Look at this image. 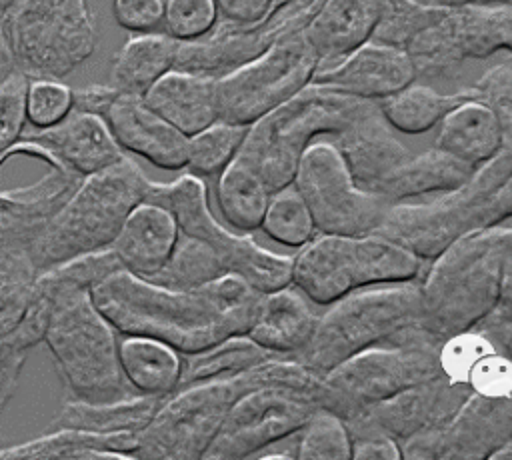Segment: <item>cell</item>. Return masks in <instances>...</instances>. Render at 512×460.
Instances as JSON below:
<instances>
[{
    "label": "cell",
    "instance_id": "db71d44e",
    "mask_svg": "<svg viewBox=\"0 0 512 460\" xmlns=\"http://www.w3.org/2000/svg\"><path fill=\"white\" fill-rule=\"evenodd\" d=\"M118 94L116 86H106V84H92L80 90H74V110L96 114L102 118L104 110L108 104L114 100Z\"/></svg>",
    "mask_w": 512,
    "mask_h": 460
},
{
    "label": "cell",
    "instance_id": "f1b7e54d",
    "mask_svg": "<svg viewBox=\"0 0 512 460\" xmlns=\"http://www.w3.org/2000/svg\"><path fill=\"white\" fill-rule=\"evenodd\" d=\"M118 362L132 392L146 396H168L178 388L182 354L152 336L124 334L118 342Z\"/></svg>",
    "mask_w": 512,
    "mask_h": 460
},
{
    "label": "cell",
    "instance_id": "ac0fdd59",
    "mask_svg": "<svg viewBox=\"0 0 512 460\" xmlns=\"http://www.w3.org/2000/svg\"><path fill=\"white\" fill-rule=\"evenodd\" d=\"M102 118L122 150L164 170L186 168L188 136L154 112L144 96L118 90Z\"/></svg>",
    "mask_w": 512,
    "mask_h": 460
},
{
    "label": "cell",
    "instance_id": "f907efd6",
    "mask_svg": "<svg viewBox=\"0 0 512 460\" xmlns=\"http://www.w3.org/2000/svg\"><path fill=\"white\" fill-rule=\"evenodd\" d=\"M352 458L354 460H402L400 444L382 432H362L352 436Z\"/></svg>",
    "mask_w": 512,
    "mask_h": 460
},
{
    "label": "cell",
    "instance_id": "7a4b0ae2",
    "mask_svg": "<svg viewBox=\"0 0 512 460\" xmlns=\"http://www.w3.org/2000/svg\"><path fill=\"white\" fill-rule=\"evenodd\" d=\"M474 88L498 114L502 140L496 154L474 166L468 180L452 192L418 204H390L376 230L424 262L436 258L458 236L512 218V66H492Z\"/></svg>",
    "mask_w": 512,
    "mask_h": 460
},
{
    "label": "cell",
    "instance_id": "6f0895ef",
    "mask_svg": "<svg viewBox=\"0 0 512 460\" xmlns=\"http://www.w3.org/2000/svg\"><path fill=\"white\" fill-rule=\"evenodd\" d=\"M500 42H502V50L512 52V4H504Z\"/></svg>",
    "mask_w": 512,
    "mask_h": 460
},
{
    "label": "cell",
    "instance_id": "d6a6232c",
    "mask_svg": "<svg viewBox=\"0 0 512 460\" xmlns=\"http://www.w3.org/2000/svg\"><path fill=\"white\" fill-rule=\"evenodd\" d=\"M350 246L356 288L412 282L422 274L424 260L382 234L352 236Z\"/></svg>",
    "mask_w": 512,
    "mask_h": 460
},
{
    "label": "cell",
    "instance_id": "60d3db41",
    "mask_svg": "<svg viewBox=\"0 0 512 460\" xmlns=\"http://www.w3.org/2000/svg\"><path fill=\"white\" fill-rule=\"evenodd\" d=\"M300 460H346L352 458V436L342 416L318 408L296 434Z\"/></svg>",
    "mask_w": 512,
    "mask_h": 460
},
{
    "label": "cell",
    "instance_id": "d4e9b609",
    "mask_svg": "<svg viewBox=\"0 0 512 460\" xmlns=\"http://www.w3.org/2000/svg\"><path fill=\"white\" fill-rule=\"evenodd\" d=\"M318 316L310 300L296 286L288 284L262 294L246 334L274 354L292 356L310 340Z\"/></svg>",
    "mask_w": 512,
    "mask_h": 460
},
{
    "label": "cell",
    "instance_id": "ee69618b",
    "mask_svg": "<svg viewBox=\"0 0 512 460\" xmlns=\"http://www.w3.org/2000/svg\"><path fill=\"white\" fill-rule=\"evenodd\" d=\"M214 0H166L164 30L178 42H192L206 36L218 22Z\"/></svg>",
    "mask_w": 512,
    "mask_h": 460
},
{
    "label": "cell",
    "instance_id": "bcb514c9",
    "mask_svg": "<svg viewBox=\"0 0 512 460\" xmlns=\"http://www.w3.org/2000/svg\"><path fill=\"white\" fill-rule=\"evenodd\" d=\"M28 76L14 70L0 86V158L22 136L26 124Z\"/></svg>",
    "mask_w": 512,
    "mask_h": 460
},
{
    "label": "cell",
    "instance_id": "d6986e66",
    "mask_svg": "<svg viewBox=\"0 0 512 460\" xmlns=\"http://www.w3.org/2000/svg\"><path fill=\"white\" fill-rule=\"evenodd\" d=\"M356 184L378 194L380 186L412 156L394 136L376 102H366L358 114L332 136Z\"/></svg>",
    "mask_w": 512,
    "mask_h": 460
},
{
    "label": "cell",
    "instance_id": "f546056e",
    "mask_svg": "<svg viewBox=\"0 0 512 460\" xmlns=\"http://www.w3.org/2000/svg\"><path fill=\"white\" fill-rule=\"evenodd\" d=\"M474 166L438 150L436 146L412 154L378 190L390 204L406 202L420 196L446 194L462 186Z\"/></svg>",
    "mask_w": 512,
    "mask_h": 460
},
{
    "label": "cell",
    "instance_id": "52a82bcc",
    "mask_svg": "<svg viewBox=\"0 0 512 460\" xmlns=\"http://www.w3.org/2000/svg\"><path fill=\"white\" fill-rule=\"evenodd\" d=\"M418 282L356 288L328 304L302 350L292 354L318 376L342 360L376 344H386L400 330L418 322Z\"/></svg>",
    "mask_w": 512,
    "mask_h": 460
},
{
    "label": "cell",
    "instance_id": "f6af8a7d",
    "mask_svg": "<svg viewBox=\"0 0 512 460\" xmlns=\"http://www.w3.org/2000/svg\"><path fill=\"white\" fill-rule=\"evenodd\" d=\"M492 350H496L492 340L476 328L446 338L438 350L442 376L466 384V376L476 360Z\"/></svg>",
    "mask_w": 512,
    "mask_h": 460
},
{
    "label": "cell",
    "instance_id": "9c48e42d",
    "mask_svg": "<svg viewBox=\"0 0 512 460\" xmlns=\"http://www.w3.org/2000/svg\"><path fill=\"white\" fill-rule=\"evenodd\" d=\"M262 386L258 364L226 378L182 386L168 394L138 434L136 458L196 460L218 434L230 406Z\"/></svg>",
    "mask_w": 512,
    "mask_h": 460
},
{
    "label": "cell",
    "instance_id": "f5cc1de1",
    "mask_svg": "<svg viewBox=\"0 0 512 460\" xmlns=\"http://www.w3.org/2000/svg\"><path fill=\"white\" fill-rule=\"evenodd\" d=\"M474 328L486 334L492 344L512 360V314L494 306V310L484 316Z\"/></svg>",
    "mask_w": 512,
    "mask_h": 460
},
{
    "label": "cell",
    "instance_id": "f35d334b",
    "mask_svg": "<svg viewBox=\"0 0 512 460\" xmlns=\"http://www.w3.org/2000/svg\"><path fill=\"white\" fill-rule=\"evenodd\" d=\"M248 126L216 120L188 136L186 170L200 178L218 176L238 154Z\"/></svg>",
    "mask_w": 512,
    "mask_h": 460
},
{
    "label": "cell",
    "instance_id": "94428289",
    "mask_svg": "<svg viewBox=\"0 0 512 460\" xmlns=\"http://www.w3.org/2000/svg\"><path fill=\"white\" fill-rule=\"evenodd\" d=\"M12 2H14V0H0V12H2V10H6Z\"/></svg>",
    "mask_w": 512,
    "mask_h": 460
},
{
    "label": "cell",
    "instance_id": "7402d4cb",
    "mask_svg": "<svg viewBox=\"0 0 512 460\" xmlns=\"http://www.w3.org/2000/svg\"><path fill=\"white\" fill-rule=\"evenodd\" d=\"M178 234L174 216L164 206L144 200L128 214L110 248L122 270L150 280L168 262Z\"/></svg>",
    "mask_w": 512,
    "mask_h": 460
},
{
    "label": "cell",
    "instance_id": "d590c367",
    "mask_svg": "<svg viewBox=\"0 0 512 460\" xmlns=\"http://www.w3.org/2000/svg\"><path fill=\"white\" fill-rule=\"evenodd\" d=\"M272 356H278V354L262 348L248 334L228 336L202 350L182 354V374H180L178 388L204 382V380L240 374Z\"/></svg>",
    "mask_w": 512,
    "mask_h": 460
},
{
    "label": "cell",
    "instance_id": "44dd1931",
    "mask_svg": "<svg viewBox=\"0 0 512 460\" xmlns=\"http://www.w3.org/2000/svg\"><path fill=\"white\" fill-rule=\"evenodd\" d=\"M62 168L88 176L124 156L104 118L74 110L58 124L28 134Z\"/></svg>",
    "mask_w": 512,
    "mask_h": 460
},
{
    "label": "cell",
    "instance_id": "83f0119b",
    "mask_svg": "<svg viewBox=\"0 0 512 460\" xmlns=\"http://www.w3.org/2000/svg\"><path fill=\"white\" fill-rule=\"evenodd\" d=\"M136 448L138 432L52 428L38 438L0 446V458H136Z\"/></svg>",
    "mask_w": 512,
    "mask_h": 460
},
{
    "label": "cell",
    "instance_id": "816d5d0a",
    "mask_svg": "<svg viewBox=\"0 0 512 460\" xmlns=\"http://www.w3.org/2000/svg\"><path fill=\"white\" fill-rule=\"evenodd\" d=\"M218 18L232 24H254L266 16L272 0H214Z\"/></svg>",
    "mask_w": 512,
    "mask_h": 460
},
{
    "label": "cell",
    "instance_id": "2e32d148",
    "mask_svg": "<svg viewBox=\"0 0 512 460\" xmlns=\"http://www.w3.org/2000/svg\"><path fill=\"white\" fill-rule=\"evenodd\" d=\"M470 386L438 376L408 386L344 420L350 436L382 432L402 442L420 432L442 430L468 398Z\"/></svg>",
    "mask_w": 512,
    "mask_h": 460
},
{
    "label": "cell",
    "instance_id": "ffe728a7",
    "mask_svg": "<svg viewBox=\"0 0 512 460\" xmlns=\"http://www.w3.org/2000/svg\"><path fill=\"white\" fill-rule=\"evenodd\" d=\"M46 222L22 220L0 210V336L24 318L42 274L36 240Z\"/></svg>",
    "mask_w": 512,
    "mask_h": 460
},
{
    "label": "cell",
    "instance_id": "c3c4849f",
    "mask_svg": "<svg viewBox=\"0 0 512 460\" xmlns=\"http://www.w3.org/2000/svg\"><path fill=\"white\" fill-rule=\"evenodd\" d=\"M166 0H114L112 12L118 26L142 34L152 32L164 20Z\"/></svg>",
    "mask_w": 512,
    "mask_h": 460
},
{
    "label": "cell",
    "instance_id": "cb8c5ba5",
    "mask_svg": "<svg viewBox=\"0 0 512 460\" xmlns=\"http://www.w3.org/2000/svg\"><path fill=\"white\" fill-rule=\"evenodd\" d=\"M146 104L184 136H192L218 118L216 78L172 68L144 94Z\"/></svg>",
    "mask_w": 512,
    "mask_h": 460
},
{
    "label": "cell",
    "instance_id": "680465c9",
    "mask_svg": "<svg viewBox=\"0 0 512 460\" xmlns=\"http://www.w3.org/2000/svg\"><path fill=\"white\" fill-rule=\"evenodd\" d=\"M440 6H462V4H512V0H422Z\"/></svg>",
    "mask_w": 512,
    "mask_h": 460
},
{
    "label": "cell",
    "instance_id": "7bdbcfd3",
    "mask_svg": "<svg viewBox=\"0 0 512 460\" xmlns=\"http://www.w3.org/2000/svg\"><path fill=\"white\" fill-rule=\"evenodd\" d=\"M74 108V90L62 80L28 78L26 122L36 130L50 128L64 120Z\"/></svg>",
    "mask_w": 512,
    "mask_h": 460
},
{
    "label": "cell",
    "instance_id": "1f68e13d",
    "mask_svg": "<svg viewBox=\"0 0 512 460\" xmlns=\"http://www.w3.org/2000/svg\"><path fill=\"white\" fill-rule=\"evenodd\" d=\"M178 40L166 32H142L124 42L112 62V86L144 96L176 64Z\"/></svg>",
    "mask_w": 512,
    "mask_h": 460
},
{
    "label": "cell",
    "instance_id": "8fae6325",
    "mask_svg": "<svg viewBox=\"0 0 512 460\" xmlns=\"http://www.w3.org/2000/svg\"><path fill=\"white\" fill-rule=\"evenodd\" d=\"M440 346L376 344L342 360L322 376L320 406L344 420L396 392L442 376Z\"/></svg>",
    "mask_w": 512,
    "mask_h": 460
},
{
    "label": "cell",
    "instance_id": "3957f363",
    "mask_svg": "<svg viewBox=\"0 0 512 460\" xmlns=\"http://www.w3.org/2000/svg\"><path fill=\"white\" fill-rule=\"evenodd\" d=\"M122 270L112 248L56 264L38 276L36 288L52 300L44 340L66 390L88 402L136 394L118 362L116 328L92 300V288Z\"/></svg>",
    "mask_w": 512,
    "mask_h": 460
},
{
    "label": "cell",
    "instance_id": "4dcf8cb0",
    "mask_svg": "<svg viewBox=\"0 0 512 460\" xmlns=\"http://www.w3.org/2000/svg\"><path fill=\"white\" fill-rule=\"evenodd\" d=\"M166 396L130 394L108 402L68 400L56 412L50 428H76L90 432H138L150 422Z\"/></svg>",
    "mask_w": 512,
    "mask_h": 460
},
{
    "label": "cell",
    "instance_id": "ab89813d",
    "mask_svg": "<svg viewBox=\"0 0 512 460\" xmlns=\"http://www.w3.org/2000/svg\"><path fill=\"white\" fill-rule=\"evenodd\" d=\"M260 228L270 240L288 248H300L318 234L306 202L292 184L270 196Z\"/></svg>",
    "mask_w": 512,
    "mask_h": 460
},
{
    "label": "cell",
    "instance_id": "681fc988",
    "mask_svg": "<svg viewBox=\"0 0 512 460\" xmlns=\"http://www.w3.org/2000/svg\"><path fill=\"white\" fill-rule=\"evenodd\" d=\"M30 346L14 332L0 336V414L12 400Z\"/></svg>",
    "mask_w": 512,
    "mask_h": 460
},
{
    "label": "cell",
    "instance_id": "91938a15",
    "mask_svg": "<svg viewBox=\"0 0 512 460\" xmlns=\"http://www.w3.org/2000/svg\"><path fill=\"white\" fill-rule=\"evenodd\" d=\"M490 458L492 460H508V458H512V438L508 440V442H504L498 450H494L492 454H490Z\"/></svg>",
    "mask_w": 512,
    "mask_h": 460
},
{
    "label": "cell",
    "instance_id": "603a6c76",
    "mask_svg": "<svg viewBox=\"0 0 512 460\" xmlns=\"http://www.w3.org/2000/svg\"><path fill=\"white\" fill-rule=\"evenodd\" d=\"M350 240L352 236L318 232L292 256L290 284L318 306L356 290Z\"/></svg>",
    "mask_w": 512,
    "mask_h": 460
},
{
    "label": "cell",
    "instance_id": "7c38bea8",
    "mask_svg": "<svg viewBox=\"0 0 512 460\" xmlns=\"http://www.w3.org/2000/svg\"><path fill=\"white\" fill-rule=\"evenodd\" d=\"M318 66L304 28L278 38L260 56L216 80L218 118L250 126L306 88Z\"/></svg>",
    "mask_w": 512,
    "mask_h": 460
},
{
    "label": "cell",
    "instance_id": "b9f144b4",
    "mask_svg": "<svg viewBox=\"0 0 512 460\" xmlns=\"http://www.w3.org/2000/svg\"><path fill=\"white\" fill-rule=\"evenodd\" d=\"M438 4L422 0H380V14L370 40L406 48L436 16Z\"/></svg>",
    "mask_w": 512,
    "mask_h": 460
},
{
    "label": "cell",
    "instance_id": "6da1fadb",
    "mask_svg": "<svg viewBox=\"0 0 512 460\" xmlns=\"http://www.w3.org/2000/svg\"><path fill=\"white\" fill-rule=\"evenodd\" d=\"M262 294L232 272L194 290H176L118 270L92 288L94 304L116 332L158 338L180 354L246 334Z\"/></svg>",
    "mask_w": 512,
    "mask_h": 460
},
{
    "label": "cell",
    "instance_id": "9a60e30c",
    "mask_svg": "<svg viewBox=\"0 0 512 460\" xmlns=\"http://www.w3.org/2000/svg\"><path fill=\"white\" fill-rule=\"evenodd\" d=\"M510 438L512 394L492 398L470 392L442 430L420 432L398 444L402 458L474 460L490 458Z\"/></svg>",
    "mask_w": 512,
    "mask_h": 460
},
{
    "label": "cell",
    "instance_id": "8d00e7d4",
    "mask_svg": "<svg viewBox=\"0 0 512 460\" xmlns=\"http://www.w3.org/2000/svg\"><path fill=\"white\" fill-rule=\"evenodd\" d=\"M82 176L50 164L42 176L22 186H0V210L22 220L46 222L76 190Z\"/></svg>",
    "mask_w": 512,
    "mask_h": 460
},
{
    "label": "cell",
    "instance_id": "74e56055",
    "mask_svg": "<svg viewBox=\"0 0 512 460\" xmlns=\"http://www.w3.org/2000/svg\"><path fill=\"white\" fill-rule=\"evenodd\" d=\"M224 274H230V270L210 244L188 234H178L168 262L150 280L176 290H194Z\"/></svg>",
    "mask_w": 512,
    "mask_h": 460
},
{
    "label": "cell",
    "instance_id": "e575fe53",
    "mask_svg": "<svg viewBox=\"0 0 512 460\" xmlns=\"http://www.w3.org/2000/svg\"><path fill=\"white\" fill-rule=\"evenodd\" d=\"M270 196L262 178L236 156L218 174L216 204L222 218L240 232L260 228Z\"/></svg>",
    "mask_w": 512,
    "mask_h": 460
},
{
    "label": "cell",
    "instance_id": "5b68a950",
    "mask_svg": "<svg viewBox=\"0 0 512 460\" xmlns=\"http://www.w3.org/2000/svg\"><path fill=\"white\" fill-rule=\"evenodd\" d=\"M150 178L128 156L80 180L36 240L40 270L110 248L128 214L146 200Z\"/></svg>",
    "mask_w": 512,
    "mask_h": 460
},
{
    "label": "cell",
    "instance_id": "484cf974",
    "mask_svg": "<svg viewBox=\"0 0 512 460\" xmlns=\"http://www.w3.org/2000/svg\"><path fill=\"white\" fill-rule=\"evenodd\" d=\"M380 0H322L304 34L322 64L350 54L374 34Z\"/></svg>",
    "mask_w": 512,
    "mask_h": 460
},
{
    "label": "cell",
    "instance_id": "9f6ffc18",
    "mask_svg": "<svg viewBox=\"0 0 512 460\" xmlns=\"http://www.w3.org/2000/svg\"><path fill=\"white\" fill-rule=\"evenodd\" d=\"M14 70H18V68H16L14 56H12L10 48H8L6 36H4L2 28H0V86L6 82V78H8Z\"/></svg>",
    "mask_w": 512,
    "mask_h": 460
},
{
    "label": "cell",
    "instance_id": "5bb4252c",
    "mask_svg": "<svg viewBox=\"0 0 512 460\" xmlns=\"http://www.w3.org/2000/svg\"><path fill=\"white\" fill-rule=\"evenodd\" d=\"M320 408L314 394L258 386L246 390L228 410L218 434L206 448V460L254 458L268 444L298 432Z\"/></svg>",
    "mask_w": 512,
    "mask_h": 460
},
{
    "label": "cell",
    "instance_id": "4fadbf2b",
    "mask_svg": "<svg viewBox=\"0 0 512 460\" xmlns=\"http://www.w3.org/2000/svg\"><path fill=\"white\" fill-rule=\"evenodd\" d=\"M292 186L306 202L316 230L364 236L378 230L390 202L360 188L332 140L312 142L296 168Z\"/></svg>",
    "mask_w": 512,
    "mask_h": 460
},
{
    "label": "cell",
    "instance_id": "30bf717a",
    "mask_svg": "<svg viewBox=\"0 0 512 460\" xmlns=\"http://www.w3.org/2000/svg\"><path fill=\"white\" fill-rule=\"evenodd\" d=\"M148 202L164 206L176 220L178 232L204 240L226 262L232 274L248 280L256 290L270 292L290 284L292 256L276 254L246 234H236L220 224L208 204L204 178L182 174L172 182L148 184Z\"/></svg>",
    "mask_w": 512,
    "mask_h": 460
},
{
    "label": "cell",
    "instance_id": "e0dca14e",
    "mask_svg": "<svg viewBox=\"0 0 512 460\" xmlns=\"http://www.w3.org/2000/svg\"><path fill=\"white\" fill-rule=\"evenodd\" d=\"M416 78L414 62L402 48L368 40L340 60L318 66L312 82L352 98L378 102Z\"/></svg>",
    "mask_w": 512,
    "mask_h": 460
},
{
    "label": "cell",
    "instance_id": "277c9868",
    "mask_svg": "<svg viewBox=\"0 0 512 460\" xmlns=\"http://www.w3.org/2000/svg\"><path fill=\"white\" fill-rule=\"evenodd\" d=\"M512 226L470 230L420 274V326L436 340L474 328L498 304L500 262Z\"/></svg>",
    "mask_w": 512,
    "mask_h": 460
},
{
    "label": "cell",
    "instance_id": "4316f807",
    "mask_svg": "<svg viewBox=\"0 0 512 460\" xmlns=\"http://www.w3.org/2000/svg\"><path fill=\"white\" fill-rule=\"evenodd\" d=\"M436 126L434 146L470 166L486 162L500 148L498 114L478 92L452 106Z\"/></svg>",
    "mask_w": 512,
    "mask_h": 460
},
{
    "label": "cell",
    "instance_id": "ba28073f",
    "mask_svg": "<svg viewBox=\"0 0 512 460\" xmlns=\"http://www.w3.org/2000/svg\"><path fill=\"white\" fill-rule=\"evenodd\" d=\"M0 28L16 68L28 78L62 80L98 44L88 0H14L2 10Z\"/></svg>",
    "mask_w": 512,
    "mask_h": 460
},
{
    "label": "cell",
    "instance_id": "836d02e7",
    "mask_svg": "<svg viewBox=\"0 0 512 460\" xmlns=\"http://www.w3.org/2000/svg\"><path fill=\"white\" fill-rule=\"evenodd\" d=\"M474 94V86L454 94H442L430 86L412 82L398 92L378 100L376 104L384 120L396 132L414 136L432 130L452 106Z\"/></svg>",
    "mask_w": 512,
    "mask_h": 460
},
{
    "label": "cell",
    "instance_id": "7dc6e473",
    "mask_svg": "<svg viewBox=\"0 0 512 460\" xmlns=\"http://www.w3.org/2000/svg\"><path fill=\"white\" fill-rule=\"evenodd\" d=\"M466 384L472 392L482 396H510L512 394V360L498 348L484 354L470 368Z\"/></svg>",
    "mask_w": 512,
    "mask_h": 460
},
{
    "label": "cell",
    "instance_id": "11a10c76",
    "mask_svg": "<svg viewBox=\"0 0 512 460\" xmlns=\"http://www.w3.org/2000/svg\"><path fill=\"white\" fill-rule=\"evenodd\" d=\"M498 308L512 314V238L504 248L498 278Z\"/></svg>",
    "mask_w": 512,
    "mask_h": 460
},
{
    "label": "cell",
    "instance_id": "8992f818",
    "mask_svg": "<svg viewBox=\"0 0 512 460\" xmlns=\"http://www.w3.org/2000/svg\"><path fill=\"white\" fill-rule=\"evenodd\" d=\"M370 100H360L310 82L246 130L236 154L274 194L294 180L304 150L316 136L340 132Z\"/></svg>",
    "mask_w": 512,
    "mask_h": 460
}]
</instances>
